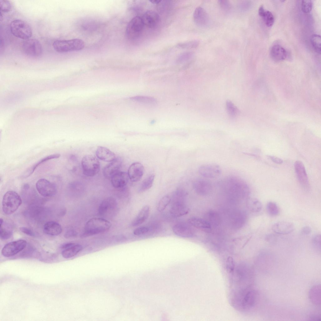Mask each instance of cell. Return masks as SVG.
Returning a JSON list of instances; mask_svg holds the SVG:
<instances>
[{
    "instance_id": "6da1fadb",
    "label": "cell",
    "mask_w": 321,
    "mask_h": 321,
    "mask_svg": "<svg viewBox=\"0 0 321 321\" xmlns=\"http://www.w3.org/2000/svg\"><path fill=\"white\" fill-rule=\"evenodd\" d=\"M111 224L108 220L101 218H94L86 223L82 236L85 237L102 233L108 230Z\"/></svg>"
},
{
    "instance_id": "7a4b0ae2",
    "label": "cell",
    "mask_w": 321,
    "mask_h": 321,
    "mask_svg": "<svg viewBox=\"0 0 321 321\" xmlns=\"http://www.w3.org/2000/svg\"><path fill=\"white\" fill-rule=\"evenodd\" d=\"M84 41L78 39L57 40L52 45L55 51L62 53L81 50L84 48Z\"/></svg>"
},
{
    "instance_id": "3957f363",
    "label": "cell",
    "mask_w": 321,
    "mask_h": 321,
    "mask_svg": "<svg viewBox=\"0 0 321 321\" xmlns=\"http://www.w3.org/2000/svg\"><path fill=\"white\" fill-rule=\"evenodd\" d=\"M10 29L13 36L23 39H29L32 35L30 26L26 22L21 19H15L12 21L10 24Z\"/></svg>"
},
{
    "instance_id": "277c9868",
    "label": "cell",
    "mask_w": 321,
    "mask_h": 321,
    "mask_svg": "<svg viewBox=\"0 0 321 321\" xmlns=\"http://www.w3.org/2000/svg\"><path fill=\"white\" fill-rule=\"evenodd\" d=\"M22 203L20 196L15 192L9 191L4 195L2 201V209L7 215L11 214L18 208Z\"/></svg>"
},
{
    "instance_id": "5b68a950",
    "label": "cell",
    "mask_w": 321,
    "mask_h": 321,
    "mask_svg": "<svg viewBox=\"0 0 321 321\" xmlns=\"http://www.w3.org/2000/svg\"><path fill=\"white\" fill-rule=\"evenodd\" d=\"M82 168L83 174L88 176L96 175L100 168V162L95 156L87 155L84 156L81 161Z\"/></svg>"
},
{
    "instance_id": "8992f818",
    "label": "cell",
    "mask_w": 321,
    "mask_h": 321,
    "mask_svg": "<svg viewBox=\"0 0 321 321\" xmlns=\"http://www.w3.org/2000/svg\"><path fill=\"white\" fill-rule=\"evenodd\" d=\"M144 24L142 18L139 16L134 17L129 22L126 27V35L130 40H134L141 35Z\"/></svg>"
},
{
    "instance_id": "52a82bcc",
    "label": "cell",
    "mask_w": 321,
    "mask_h": 321,
    "mask_svg": "<svg viewBox=\"0 0 321 321\" xmlns=\"http://www.w3.org/2000/svg\"><path fill=\"white\" fill-rule=\"evenodd\" d=\"M22 48L24 52L31 57H37L42 53L43 49L40 42L35 39L25 40L23 43Z\"/></svg>"
},
{
    "instance_id": "ba28073f",
    "label": "cell",
    "mask_w": 321,
    "mask_h": 321,
    "mask_svg": "<svg viewBox=\"0 0 321 321\" xmlns=\"http://www.w3.org/2000/svg\"><path fill=\"white\" fill-rule=\"evenodd\" d=\"M27 243V241L24 239L9 242L3 247L2 250V254L5 257L14 256L24 249L26 246Z\"/></svg>"
},
{
    "instance_id": "9c48e42d",
    "label": "cell",
    "mask_w": 321,
    "mask_h": 321,
    "mask_svg": "<svg viewBox=\"0 0 321 321\" xmlns=\"http://www.w3.org/2000/svg\"><path fill=\"white\" fill-rule=\"evenodd\" d=\"M36 187L39 193L44 197L53 196L56 194L57 191L55 184L45 179L38 180Z\"/></svg>"
},
{
    "instance_id": "30bf717a",
    "label": "cell",
    "mask_w": 321,
    "mask_h": 321,
    "mask_svg": "<svg viewBox=\"0 0 321 321\" xmlns=\"http://www.w3.org/2000/svg\"><path fill=\"white\" fill-rule=\"evenodd\" d=\"M198 172L202 176L208 178H214L219 176L221 173L220 166L216 164H204L200 166Z\"/></svg>"
},
{
    "instance_id": "8fae6325",
    "label": "cell",
    "mask_w": 321,
    "mask_h": 321,
    "mask_svg": "<svg viewBox=\"0 0 321 321\" xmlns=\"http://www.w3.org/2000/svg\"><path fill=\"white\" fill-rule=\"evenodd\" d=\"M295 173L299 183L305 188H308L309 186L308 178L305 166L301 161L297 160L294 163Z\"/></svg>"
},
{
    "instance_id": "7c38bea8",
    "label": "cell",
    "mask_w": 321,
    "mask_h": 321,
    "mask_svg": "<svg viewBox=\"0 0 321 321\" xmlns=\"http://www.w3.org/2000/svg\"><path fill=\"white\" fill-rule=\"evenodd\" d=\"M144 171V167L140 163H132L129 168L128 174L129 179L132 182L139 181L142 177Z\"/></svg>"
},
{
    "instance_id": "4fadbf2b",
    "label": "cell",
    "mask_w": 321,
    "mask_h": 321,
    "mask_svg": "<svg viewBox=\"0 0 321 321\" xmlns=\"http://www.w3.org/2000/svg\"><path fill=\"white\" fill-rule=\"evenodd\" d=\"M190 225L184 223H178L174 225L172 227V231L176 235L183 238L192 237L194 232Z\"/></svg>"
},
{
    "instance_id": "5bb4252c",
    "label": "cell",
    "mask_w": 321,
    "mask_h": 321,
    "mask_svg": "<svg viewBox=\"0 0 321 321\" xmlns=\"http://www.w3.org/2000/svg\"><path fill=\"white\" fill-rule=\"evenodd\" d=\"M141 18L144 25L150 28H153L157 26L160 21L159 14L152 10L146 12Z\"/></svg>"
},
{
    "instance_id": "9a60e30c",
    "label": "cell",
    "mask_w": 321,
    "mask_h": 321,
    "mask_svg": "<svg viewBox=\"0 0 321 321\" xmlns=\"http://www.w3.org/2000/svg\"><path fill=\"white\" fill-rule=\"evenodd\" d=\"M295 229L293 224L287 221H279L274 224L272 229L275 233L280 234H287L292 232Z\"/></svg>"
},
{
    "instance_id": "2e32d148",
    "label": "cell",
    "mask_w": 321,
    "mask_h": 321,
    "mask_svg": "<svg viewBox=\"0 0 321 321\" xmlns=\"http://www.w3.org/2000/svg\"><path fill=\"white\" fill-rule=\"evenodd\" d=\"M122 163L121 158H116L113 160L107 165L103 169L104 176L108 178H111L114 174L119 171Z\"/></svg>"
},
{
    "instance_id": "e0dca14e",
    "label": "cell",
    "mask_w": 321,
    "mask_h": 321,
    "mask_svg": "<svg viewBox=\"0 0 321 321\" xmlns=\"http://www.w3.org/2000/svg\"><path fill=\"white\" fill-rule=\"evenodd\" d=\"M129 179L127 173L119 171L111 177V184L115 188H122L127 185Z\"/></svg>"
},
{
    "instance_id": "ac0fdd59",
    "label": "cell",
    "mask_w": 321,
    "mask_h": 321,
    "mask_svg": "<svg viewBox=\"0 0 321 321\" xmlns=\"http://www.w3.org/2000/svg\"><path fill=\"white\" fill-rule=\"evenodd\" d=\"M193 186L195 191L202 195L208 194L212 189L211 183L204 179H200L195 181L193 183Z\"/></svg>"
},
{
    "instance_id": "d6986e66",
    "label": "cell",
    "mask_w": 321,
    "mask_h": 321,
    "mask_svg": "<svg viewBox=\"0 0 321 321\" xmlns=\"http://www.w3.org/2000/svg\"><path fill=\"white\" fill-rule=\"evenodd\" d=\"M193 18L195 23L200 26L206 25L209 21V17L207 12L201 7H197L195 9Z\"/></svg>"
},
{
    "instance_id": "ffe728a7",
    "label": "cell",
    "mask_w": 321,
    "mask_h": 321,
    "mask_svg": "<svg viewBox=\"0 0 321 321\" xmlns=\"http://www.w3.org/2000/svg\"><path fill=\"white\" fill-rule=\"evenodd\" d=\"M171 214L174 217H180L187 214L189 209L184 202L172 203L170 209Z\"/></svg>"
},
{
    "instance_id": "44dd1931",
    "label": "cell",
    "mask_w": 321,
    "mask_h": 321,
    "mask_svg": "<svg viewBox=\"0 0 321 321\" xmlns=\"http://www.w3.org/2000/svg\"><path fill=\"white\" fill-rule=\"evenodd\" d=\"M96 154L97 158L105 162H111L116 158L115 155L113 152L102 146L97 147Z\"/></svg>"
},
{
    "instance_id": "7402d4cb",
    "label": "cell",
    "mask_w": 321,
    "mask_h": 321,
    "mask_svg": "<svg viewBox=\"0 0 321 321\" xmlns=\"http://www.w3.org/2000/svg\"><path fill=\"white\" fill-rule=\"evenodd\" d=\"M117 206L115 200L111 197H108L104 199L100 204L98 211L99 214L103 215L109 211L113 210Z\"/></svg>"
},
{
    "instance_id": "603a6c76",
    "label": "cell",
    "mask_w": 321,
    "mask_h": 321,
    "mask_svg": "<svg viewBox=\"0 0 321 321\" xmlns=\"http://www.w3.org/2000/svg\"><path fill=\"white\" fill-rule=\"evenodd\" d=\"M270 56L273 60L279 61L284 60L287 55L286 50L278 45L273 46L270 50Z\"/></svg>"
},
{
    "instance_id": "cb8c5ba5",
    "label": "cell",
    "mask_w": 321,
    "mask_h": 321,
    "mask_svg": "<svg viewBox=\"0 0 321 321\" xmlns=\"http://www.w3.org/2000/svg\"><path fill=\"white\" fill-rule=\"evenodd\" d=\"M43 231L45 234L56 236L61 234L62 231V228L61 225L58 223L53 221H50L45 224Z\"/></svg>"
},
{
    "instance_id": "d4e9b609",
    "label": "cell",
    "mask_w": 321,
    "mask_h": 321,
    "mask_svg": "<svg viewBox=\"0 0 321 321\" xmlns=\"http://www.w3.org/2000/svg\"><path fill=\"white\" fill-rule=\"evenodd\" d=\"M191 226L204 231H209L211 225L205 220L197 217H192L188 220Z\"/></svg>"
},
{
    "instance_id": "484cf974",
    "label": "cell",
    "mask_w": 321,
    "mask_h": 321,
    "mask_svg": "<svg viewBox=\"0 0 321 321\" xmlns=\"http://www.w3.org/2000/svg\"><path fill=\"white\" fill-rule=\"evenodd\" d=\"M243 299V306L246 308H251L254 307L257 302L258 294L255 290L248 291Z\"/></svg>"
},
{
    "instance_id": "4316f807",
    "label": "cell",
    "mask_w": 321,
    "mask_h": 321,
    "mask_svg": "<svg viewBox=\"0 0 321 321\" xmlns=\"http://www.w3.org/2000/svg\"><path fill=\"white\" fill-rule=\"evenodd\" d=\"M150 208L148 205L144 206L131 223L132 226H139L143 223L148 218Z\"/></svg>"
},
{
    "instance_id": "83f0119b",
    "label": "cell",
    "mask_w": 321,
    "mask_h": 321,
    "mask_svg": "<svg viewBox=\"0 0 321 321\" xmlns=\"http://www.w3.org/2000/svg\"><path fill=\"white\" fill-rule=\"evenodd\" d=\"M60 156V154H56L49 155L43 158L28 169L22 175L21 177L22 178H24L29 177L33 173L36 168L39 165L48 160L58 158Z\"/></svg>"
},
{
    "instance_id": "f1b7e54d",
    "label": "cell",
    "mask_w": 321,
    "mask_h": 321,
    "mask_svg": "<svg viewBox=\"0 0 321 321\" xmlns=\"http://www.w3.org/2000/svg\"><path fill=\"white\" fill-rule=\"evenodd\" d=\"M248 209L252 212H260L262 209V205L258 199L255 198H249L246 201Z\"/></svg>"
},
{
    "instance_id": "f546056e",
    "label": "cell",
    "mask_w": 321,
    "mask_h": 321,
    "mask_svg": "<svg viewBox=\"0 0 321 321\" xmlns=\"http://www.w3.org/2000/svg\"><path fill=\"white\" fill-rule=\"evenodd\" d=\"M82 249V247L81 245H75L64 249L62 252V255L65 258H70L76 255Z\"/></svg>"
},
{
    "instance_id": "4dcf8cb0",
    "label": "cell",
    "mask_w": 321,
    "mask_h": 321,
    "mask_svg": "<svg viewBox=\"0 0 321 321\" xmlns=\"http://www.w3.org/2000/svg\"><path fill=\"white\" fill-rule=\"evenodd\" d=\"M155 178V175H150L142 182L138 189L140 193L145 192L150 189L152 186Z\"/></svg>"
},
{
    "instance_id": "1f68e13d",
    "label": "cell",
    "mask_w": 321,
    "mask_h": 321,
    "mask_svg": "<svg viewBox=\"0 0 321 321\" xmlns=\"http://www.w3.org/2000/svg\"><path fill=\"white\" fill-rule=\"evenodd\" d=\"M130 99L134 101L146 104H153L157 103L155 98L149 96H137L132 97Z\"/></svg>"
},
{
    "instance_id": "d6a6232c",
    "label": "cell",
    "mask_w": 321,
    "mask_h": 321,
    "mask_svg": "<svg viewBox=\"0 0 321 321\" xmlns=\"http://www.w3.org/2000/svg\"><path fill=\"white\" fill-rule=\"evenodd\" d=\"M187 194L186 192L183 190L179 189L176 190L173 192L171 198L172 203L184 202Z\"/></svg>"
},
{
    "instance_id": "836d02e7",
    "label": "cell",
    "mask_w": 321,
    "mask_h": 321,
    "mask_svg": "<svg viewBox=\"0 0 321 321\" xmlns=\"http://www.w3.org/2000/svg\"><path fill=\"white\" fill-rule=\"evenodd\" d=\"M310 41L315 51L317 53L320 54L321 50L320 36L316 34H312L310 37Z\"/></svg>"
},
{
    "instance_id": "e575fe53",
    "label": "cell",
    "mask_w": 321,
    "mask_h": 321,
    "mask_svg": "<svg viewBox=\"0 0 321 321\" xmlns=\"http://www.w3.org/2000/svg\"><path fill=\"white\" fill-rule=\"evenodd\" d=\"M266 209L268 213L271 216L277 215L280 213V209L278 205L274 202L270 201L268 203Z\"/></svg>"
},
{
    "instance_id": "d590c367",
    "label": "cell",
    "mask_w": 321,
    "mask_h": 321,
    "mask_svg": "<svg viewBox=\"0 0 321 321\" xmlns=\"http://www.w3.org/2000/svg\"><path fill=\"white\" fill-rule=\"evenodd\" d=\"M171 201V197L169 196L165 195L159 201L157 209L160 212L163 211L169 204Z\"/></svg>"
},
{
    "instance_id": "8d00e7d4",
    "label": "cell",
    "mask_w": 321,
    "mask_h": 321,
    "mask_svg": "<svg viewBox=\"0 0 321 321\" xmlns=\"http://www.w3.org/2000/svg\"><path fill=\"white\" fill-rule=\"evenodd\" d=\"M199 41L197 40H191L178 44V47L182 49H189L196 48L199 45Z\"/></svg>"
},
{
    "instance_id": "74e56055",
    "label": "cell",
    "mask_w": 321,
    "mask_h": 321,
    "mask_svg": "<svg viewBox=\"0 0 321 321\" xmlns=\"http://www.w3.org/2000/svg\"><path fill=\"white\" fill-rule=\"evenodd\" d=\"M194 56V53L192 51H187L181 53L178 56L176 62L178 63H182L192 59Z\"/></svg>"
},
{
    "instance_id": "f35d334b",
    "label": "cell",
    "mask_w": 321,
    "mask_h": 321,
    "mask_svg": "<svg viewBox=\"0 0 321 321\" xmlns=\"http://www.w3.org/2000/svg\"><path fill=\"white\" fill-rule=\"evenodd\" d=\"M226 108L228 114L232 117H235L239 112L238 109L230 100H227L226 103Z\"/></svg>"
},
{
    "instance_id": "ab89813d",
    "label": "cell",
    "mask_w": 321,
    "mask_h": 321,
    "mask_svg": "<svg viewBox=\"0 0 321 321\" xmlns=\"http://www.w3.org/2000/svg\"><path fill=\"white\" fill-rule=\"evenodd\" d=\"M266 25L268 27L272 26L274 21V18L272 13L269 11H266L262 17Z\"/></svg>"
},
{
    "instance_id": "60d3db41",
    "label": "cell",
    "mask_w": 321,
    "mask_h": 321,
    "mask_svg": "<svg viewBox=\"0 0 321 321\" xmlns=\"http://www.w3.org/2000/svg\"><path fill=\"white\" fill-rule=\"evenodd\" d=\"M0 7L1 12L8 13L12 9V5L11 3L8 0H0Z\"/></svg>"
},
{
    "instance_id": "b9f144b4",
    "label": "cell",
    "mask_w": 321,
    "mask_h": 321,
    "mask_svg": "<svg viewBox=\"0 0 321 321\" xmlns=\"http://www.w3.org/2000/svg\"><path fill=\"white\" fill-rule=\"evenodd\" d=\"M313 6L312 1L310 0H303L301 3L302 11L305 13H308L311 11Z\"/></svg>"
},
{
    "instance_id": "7bdbcfd3",
    "label": "cell",
    "mask_w": 321,
    "mask_h": 321,
    "mask_svg": "<svg viewBox=\"0 0 321 321\" xmlns=\"http://www.w3.org/2000/svg\"><path fill=\"white\" fill-rule=\"evenodd\" d=\"M12 234V232L9 230L5 229L2 226H0V237L3 239H9Z\"/></svg>"
},
{
    "instance_id": "ee69618b",
    "label": "cell",
    "mask_w": 321,
    "mask_h": 321,
    "mask_svg": "<svg viewBox=\"0 0 321 321\" xmlns=\"http://www.w3.org/2000/svg\"><path fill=\"white\" fill-rule=\"evenodd\" d=\"M149 231V228L146 226L139 227L133 231V234L135 235H140L146 234Z\"/></svg>"
},
{
    "instance_id": "f6af8a7d",
    "label": "cell",
    "mask_w": 321,
    "mask_h": 321,
    "mask_svg": "<svg viewBox=\"0 0 321 321\" xmlns=\"http://www.w3.org/2000/svg\"><path fill=\"white\" fill-rule=\"evenodd\" d=\"M312 242L313 246L316 248L320 250L321 236L320 234L315 235L312 239Z\"/></svg>"
},
{
    "instance_id": "bcb514c9",
    "label": "cell",
    "mask_w": 321,
    "mask_h": 321,
    "mask_svg": "<svg viewBox=\"0 0 321 321\" xmlns=\"http://www.w3.org/2000/svg\"><path fill=\"white\" fill-rule=\"evenodd\" d=\"M226 268L230 273H232L234 271L235 265L234 260L231 257L228 258L226 261Z\"/></svg>"
},
{
    "instance_id": "7dc6e473",
    "label": "cell",
    "mask_w": 321,
    "mask_h": 321,
    "mask_svg": "<svg viewBox=\"0 0 321 321\" xmlns=\"http://www.w3.org/2000/svg\"><path fill=\"white\" fill-rule=\"evenodd\" d=\"M218 3L221 8L224 9L228 10L231 8V4L229 0H218Z\"/></svg>"
},
{
    "instance_id": "c3c4849f",
    "label": "cell",
    "mask_w": 321,
    "mask_h": 321,
    "mask_svg": "<svg viewBox=\"0 0 321 321\" xmlns=\"http://www.w3.org/2000/svg\"><path fill=\"white\" fill-rule=\"evenodd\" d=\"M77 235V233L76 231L73 229H69L65 233L64 236L65 238H69L75 237Z\"/></svg>"
},
{
    "instance_id": "681fc988",
    "label": "cell",
    "mask_w": 321,
    "mask_h": 321,
    "mask_svg": "<svg viewBox=\"0 0 321 321\" xmlns=\"http://www.w3.org/2000/svg\"><path fill=\"white\" fill-rule=\"evenodd\" d=\"M250 5V3L247 1H242L240 3L239 5L240 9L242 11L247 10Z\"/></svg>"
},
{
    "instance_id": "f907efd6",
    "label": "cell",
    "mask_w": 321,
    "mask_h": 321,
    "mask_svg": "<svg viewBox=\"0 0 321 321\" xmlns=\"http://www.w3.org/2000/svg\"><path fill=\"white\" fill-rule=\"evenodd\" d=\"M20 230L22 233L31 236H34V233L29 229L25 227H21L19 228Z\"/></svg>"
},
{
    "instance_id": "816d5d0a",
    "label": "cell",
    "mask_w": 321,
    "mask_h": 321,
    "mask_svg": "<svg viewBox=\"0 0 321 321\" xmlns=\"http://www.w3.org/2000/svg\"><path fill=\"white\" fill-rule=\"evenodd\" d=\"M268 157L272 161L275 163L281 164L283 162V160L281 158L273 155H268Z\"/></svg>"
},
{
    "instance_id": "f5cc1de1",
    "label": "cell",
    "mask_w": 321,
    "mask_h": 321,
    "mask_svg": "<svg viewBox=\"0 0 321 321\" xmlns=\"http://www.w3.org/2000/svg\"><path fill=\"white\" fill-rule=\"evenodd\" d=\"M311 228L309 226L303 227L301 230V233L304 235L309 234L311 232Z\"/></svg>"
},
{
    "instance_id": "db71d44e",
    "label": "cell",
    "mask_w": 321,
    "mask_h": 321,
    "mask_svg": "<svg viewBox=\"0 0 321 321\" xmlns=\"http://www.w3.org/2000/svg\"><path fill=\"white\" fill-rule=\"evenodd\" d=\"M75 245V244L74 243L72 242L65 243L61 245V248L62 249H65L72 246Z\"/></svg>"
},
{
    "instance_id": "11a10c76",
    "label": "cell",
    "mask_w": 321,
    "mask_h": 321,
    "mask_svg": "<svg viewBox=\"0 0 321 321\" xmlns=\"http://www.w3.org/2000/svg\"><path fill=\"white\" fill-rule=\"evenodd\" d=\"M265 11H266L264 9L263 6H260L258 10V13L259 16L262 17L264 14Z\"/></svg>"
},
{
    "instance_id": "9f6ffc18",
    "label": "cell",
    "mask_w": 321,
    "mask_h": 321,
    "mask_svg": "<svg viewBox=\"0 0 321 321\" xmlns=\"http://www.w3.org/2000/svg\"><path fill=\"white\" fill-rule=\"evenodd\" d=\"M320 318L319 316H318L317 315L315 314L312 315L310 317L311 320H312L318 321L319 320Z\"/></svg>"
},
{
    "instance_id": "6f0895ef",
    "label": "cell",
    "mask_w": 321,
    "mask_h": 321,
    "mask_svg": "<svg viewBox=\"0 0 321 321\" xmlns=\"http://www.w3.org/2000/svg\"><path fill=\"white\" fill-rule=\"evenodd\" d=\"M274 236L272 235H268L266 237V239L269 242L271 241L274 239Z\"/></svg>"
},
{
    "instance_id": "680465c9",
    "label": "cell",
    "mask_w": 321,
    "mask_h": 321,
    "mask_svg": "<svg viewBox=\"0 0 321 321\" xmlns=\"http://www.w3.org/2000/svg\"><path fill=\"white\" fill-rule=\"evenodd\" d=\"M149 1L153 4H157L160 3L161 1L159 0H150Z\"/></svg>"
},
{
    "instance_id": "91938a15",
    "label": "cell",
    "mask_w": 321,
    "mask_h": 321,
    "mask_svg": "<svg viewBox=\"0 0 321 321\" xmlns=\"http://www.w3.org/2000/svg\"><path fill=\"white\" fill-rule=\"evenodd\" d=\"M3 220L2 218H0V225L3 224Z\"/></svg>"
}]
</instances>
